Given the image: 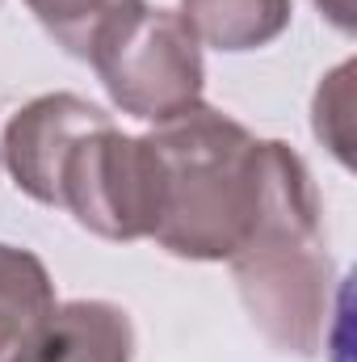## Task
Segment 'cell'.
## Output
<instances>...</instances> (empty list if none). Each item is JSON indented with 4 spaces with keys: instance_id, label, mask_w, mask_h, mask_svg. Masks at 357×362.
I'll return each instance as SVG.
<instances>
[{
    "instance_id": "obj_1",
    "label": "cell",
    "mask_w": 357,
    "mask_h": 362,
    "mask_svg": "<svg viewBox=\"0 0 357 362\" xmlns=\"http://www.w3.org/2000/svg\"><path fill=\"white\" fill-rule=\"evenodd\" d=\"M320 215L303 156L282 139H261V215L227 266L253 329L286 358H320L337 316V266Z\"/></svg>"
},
{
    "instance_id": "obj_2",
    "label": "cell",
    "mask_w": 357,
    "mask_h": 362,
    "mask_svg": "<svg viewBox=\"0 0 357 362\" xmlns=\"http://www.w3.org/2000/svg\"><path fill=\"white\" fill-rule=\"evenodd\" d=\"M160 165L152 240L181 262H231L261 215V139L214 105L147 131Z\"/></svg>"
},
{
    "instance_id": "obj_3",
    "label": "cell",
    "mask_w": 357,
    "mask_h": 362,
    "mask_svg": "<svg viewBox=\"0 0 357 362\" xmlns=\"http://www.w3.org/2000/svg\"><path fill=\"white\" fill-rule=\"evenodd\" d=\"M89 64L109 101L152 127H164L206 97L202 47L177 8L139 0L118 13L92 42Z\"/></svg>"
},
{
    "instance_id": "obj_4",
    "label": "cell",
    "mask_w": 357,
    "mask_h": 362,
    "mask_svg": "<svg viewBox=\"0 0 357 362\" xmlns=\"http://www.w3.org/2000/svg\"><path fill=\"white\" fill-rule=\"evenodd\" d=\"M59 206L101 240H152L160 215V165L147 135H126L109 122L76 139L59 169Z\"/></svg>"
},
{
    "instance_id": "obj_5",
    "label": "cell",
    "mask_w": 357,
    "mask_h": 362,
    "mask_svg": "<svg viewBox=\"0 0 357 362\" xmlns=\"http://www.w3.org/2000/svg\"><path fill=\"white\" fill-rule=\"evenodd\" d=\"M109 122L114 118L89 97L42 93L25 101L21 110H13V118L4 122L0 160L25 198L42 206H59V169L68 152L76 148V139H85L89 131L109 127Z\"/></svg>"
},
{
    "instance_id": "obj_6",
    "label": "cell",
    "mask_w": 357,
    "mask_h": 362,
    "mask_svg": "<svg viewBox=\"0 0 357 362\" xmlns=\"http://www.w3.org/2000/svg\"><path fill=\"white\" fill-rule=\"evenodd\" d=\"M55 308V282L42 257L0 240V362H34Z\"/></svg>"
},
{
    "instance_id": "obj_7",
    "label": "cell",
    "mask_w": 357,
    "mask_h": 362,
    "mask_svg": "<svg viewBox=\"0 0 357 362\" xmlns=\"http://www.w3.org/2000/svg\"><path fill=\"white\" fill-rule=\"evenodd\" d=\"M34 362H135L131 312L109 299L59 303Z\"/></svg>"
},
{
    "instance_id": "obj_8",
    "label": "cell",
    "mask_w": 357,
    "mask_h": 362,
    "mask_svg": "<svg viewBox=\"0 0 357 362\" xmlns=\"http://www.w3.org/2000/svg\"><path fill=\"white\" fill-rule=\"evenodd\" d=\"M177 13L198 38V47L244 55L286 34L294 0H181Z\"/></svg>"
},
{
    "instance_id": "obj_9",
    "label": "cell",
    "mask_w": 357,
    "mask_h": 362,
    "mask_svg": "<svg viewBox=\"0 0 357 362\" xmlns=\"http://www.w3.org/2000/svg\"><path fill=\"white\" fill-rule=\"evenodd\" d=\"M139 0H25V8L38 17V25L76 59L89 64V51L97 34Z\"/></svg>"
},
{
    "instance_id": "obj_10",
    "label": "cell",
    "mask_w": 357,
    "mask_h": 362,
    "mask_svg": "<svg viewBox=\"0 0 357 362\" xmlns=\"http://www.w3.org/2000/svg\"><path fill=\"white\" fill-rule=\"evenodd\" d=\"M311 131L345 169H353V59L337 64L320 81L311 101Z\"/></svg>"
},
{
    "instance_id": "obj_11",
    "label": "cell",
    "mask_w": 357,
    "mask_h": 362,
    "mask_svg": "<svg viewBox=\"0 0 357 362\" xmlns=\"http://www.w3.org/2000/svg\"><path fill=\"white\" fill-rule=\"evenodd\" d=\"M315 8H320L341 34H353V0H315Z\"/></svg>"
}]
</instances>
